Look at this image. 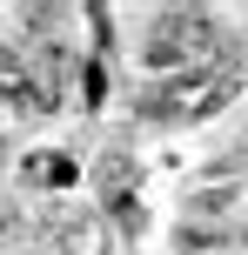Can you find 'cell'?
<instances>
[{"label": "cell", "mask_w": 248, "mask_h": 255, "mask_svg": "<svg viewBox=\"0 0 248 255\" xmlns=\"http://www.w3.org/2000/svg\"><path fill=\"white\" fill-rule=\"evenodd\" d=\"M235 202H242V188H195V202H188V215H201V222H208V215H228Z\"/></svg>", "instance_id": "1"}, {"label": "cell", "mask_w": 248, "mask_h": 255, "mask_svg": "<svg viewBox=\"0 0 248 255\" xmlns=\"http://www.w3.org/2000/svg\"><path fill=\"white\" fill-rule=\"evenodd\" d=\"M235 249H248V222H242V229H235Z\"/></svg>", "instance_id": "2"}]
</instances>
